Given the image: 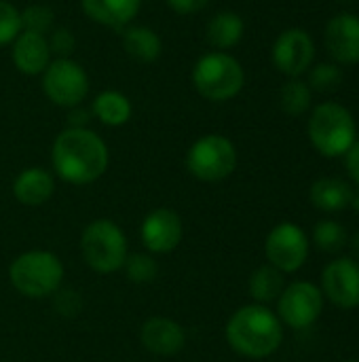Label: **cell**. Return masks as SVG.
I'll list each match as a JSON object with an SVG mask.
<instances>
[{
	"label": "cell",
	"instance_id": "cell-10",
	"mask_svg": "<svg viewBox=\"0 0 359 362\" xmlns=\"http://www.w3.org/2000/svg\"><path fill=\"white\" fill-rule=\"evenodd\" d=\"M264 255L269 265H273L281 274H294L309 259L307 233L294 223H279L267 235Z\"/></svg>",
	"mask_w": 359,
	"mask_h": 362
},
{
	"label": "cell",
	"instance_id": "cell-8",
	"mask_svg": "<svg viewBox=\"0 0 359 362\" xmlns=\"http://www.w3.org/2000/svg\"><path fill=\"white\" fill-rule=\"evenodd\" d=\"M42 89L53 104L74 108L80 106V102L87 98L89 76L74 59L57 57L42 72Z\"/></svg>",
	"mask_w": 359,
	"mask_h": 362
},
{
	"label": "cell",
	"instance_id": "cell-34",
	"mask_svg": "<svg viewBox=\"0 0 359 362\" xmlns=\"http://www.w3.org/2000/svg\"><path fill=\"white\" fill-rule=\"evenodd\" d=\"M87 121H89V112L87 110H83L78 106L70 108V117H68L70 127H87Z\"/></svg>",
	"mask_w": 359,
	"mask_h": 362
},
{
	"label": "cell",
	"instance_id": "cell-18",
	"mask_svg": "<svg viewBox=\"0 0 359 362\" xmlns=\"http://www.w3.org/2000/svg\"><path fill=\"white\" fill-rule=\"evenodd\" d=\"M80 6L95 23L121 32L123 28L131 25L142 0H80Z\"/></svg>",
	"mask_w": 359,
	"mask_h": 362
},
{
	"label": "cell",
	"instance_id": "cell-35",
	"mask_svg": "<svg viewBox=\"0 0 359 362\" xmlns=\"http://www.w3.org/2000/svg\"><path fill=\"white\" fill-rule=\"evenodd\" d=\"M347 242H349V248H351V255H353L351 259H355L359 263V231L358 233H353L351 240H347Z\"/></svg>",
	"mask_w": 359,
	"mask_h": 362
},
{
	"label": "cell",
	"instance_id": "cell-13",
	"mask_svg": "<svg viewBox=\"0 0 359 362\" xmlns=\"http://www.w3.org/2000/svg\"><path fill=\"white\" fill-rule=\"evenodd\" d=\"M315 49L311 36L300 28H290L279 34L273 45V64L284 74L296 78L300 76L313 62Z\"/></svg>",
	"mask_w": 359,
	"mask_h": 362
},
{
	"label": "cell",
	"instance_id": "cell-5",
	"mask_svg": "<svg viewBox=\"0 0 359 362\" xmlns=\"http://www.w3.org/2000/svg\"><path fill=\"white\" fill-rule=\"evenodd\" d=\"M243 83L245 72L241 64L224 51L205 53L193 66V85L209 102L233 100L243 89Z\"/></svg>",
	"mask_w": 359,
	"mask_h": 362
},
{
	"label": "cell",
	"instance_id": "cell-36",
	"mask_svg": "<svg viewBox=\"0 0 359 362\" xmlns=\"http://www.w3.org/2000/svg\"><path fill=\"white\" fill-rule=\"evenodd\" d=\"M349 206H351L355 212H359V189H355V191L351 193V202H349Z\"/></svg>",
	"mask_w": 359,
	"mask_h": 362
},
{
	"label": "cell",
	"instance_id": "cell-16",
	"mask_svg": "<svg viewBox=\"0 0 359 362\" xmlns=\"http://www.w3.org/2000/svg\"><path fill=\"white\" fill-rule=\"evenodd\" d=\"M11 55L15 68L28 76L42 74L44 68L51 64V49L47 36L34 32H19L17 38L13 40Z\"/></svg>",
	"mask_w": 359,
	"mask_h": 362
},
{
	"label": "cell",
	"instance_id": "cell-12",
	"mask_svg": "<svg viewBox=\"0 0 359 362\" xmlns=\"http://www.w3.org/2000/svg\"><path fill=\"white\" fill-rule=\"evenodd\" d=\"M140 238H142L144 248L150 255L174 252L184 238V225H182L180 214L171 208L150 210L142 221Z\"/></svg>",
	"mask_w": 359,
	"mask_h": 362
},
{
	"label": "cell",
	"instance_id": "cell-33",
	"mask_svg": "<svg viewBox=\"0 0 359 362\" xmlns=\"http://www.w3.org/2000/svg\"><path fill=\"white\" fill-rule=\"evenodd\" d=\"M347 170L349 176L353 178V182L359 189V142H355L349 151H347Z\"/></svg>",
	"mask_w": 359,
	"mask_h": 362
},
{
	"label": "cell",
	"instance_id": "cell-31",
	"mask_svg": "<svg viewBox=\"0 0 359 362\" xmlns=\"http://www.w3.org/2000/svg\"><path fill=\"white\" fill-rule=\"evenodd\" d=\"M53 301H55L57 314H61V316H66V318L76 316V314L80 312V308H83V299L78 297V293H76V291H70V288H66V291L59 288V291L53 295Z\"/></svg>",
	"mask_w": 359,
	"mask_h": 362
},
{
	"label": "cell",
	"instance_id": "cell-21",
	"mask_svg": "<svg viewBox=\"0 0 359 362\" xmlns=\"http://www.w3.org/2000/svg\"><path fill=\"white\" fill-rule=\"evenodd\" d=\"M91 112L99 123L108 127H121L131 119L133 108L125 93L108 89V91L97 93V98L91 104Z\"/></svg>",
	"mask_w": 359,
	"mask_h": 362
},
{
	"label": "cell",
	"instance_id": "cell-32",
	"mask_svg": "<svg viewBox=\"0 0 359 362\" xmlns=\"http://www.w3.org/2000/svg\"><path fill=\"white\" fill-rule=\"evenodd\" d=\"M165 2L178 15H193V13H199L201 8H205L209 4V0H165Z\"/></svg>",
	"mask_w": 359,
	"mask_h": 362
},
{
	"label": "cell",
	"instance_id": "cell-29",
	"mask_svg": "<svg viewBox=\"0 0 359 362\" xmlns=\"http://www.w3.org/2000/svg\"><path fill=\"white\" fill-rule=\"evenodd\" d=\"M19 32H21L19 11L11 2L0 0V47L13 42Z\"/></svg>",
	"mask_w": 359,
	"mask_h": 362
},
{
	"label": "cell",
	"instance_id": "cell-27",
	"mask_svg": "<svg viewBox=\"0 0 359 362\" xmlns=\"http://www.w3.org/2000/svg\"><path fill=\"white\" fill-rule=\"evenodd\" d=\"M19 19H21V32H34L47 36V32H51L53 28L55 13L44 4H32L19 13Z\"/></svg>",
	"mask_w": 359,
	"mask_h": 362
},
{
	"label": "cell",
	"instance_id": "cell-23",
	"mask_svg": "<svg viewBox=\"0 0 359 362\" xmlns=\"http://www.w3.org/2000/svg\"><path fill=\"white\" fill-rule=\"evenodd\" d=\"M284 288H286L284 274L279 269H275L273 265H269V263L258 267L250 276V282H248V291H250L252 299L256 303H260V305L277 301L279 295L284 293Z\"/></svg>",
	"mask_w": 359,
	"mask_h": 362
},
{
	"label": "cell",
	"instance_id": "cell-22",
	"mask_svg": "<svg viewBox=\"0 0 359 362\" xmlns=\"http://www.w3.org/2000/svg\"><path fill=\"white\" fill-rule=\"evenodd\" d=\"M243 30H245V23L237 13L220 11L209 19L205 36H207V42L214 49L224 51V49L235 47L243 38Z\"/></svg>",
	"mask_w": 359,
	"mask_h": 362
},
{
	"label": "cell",
	"instance_id": "cell-1",
	"mask_svg": "<svg viewBox=\"0 0 359 362\" xmlns=\"http://www.w3.org/2000/svg\"><path fill=\"white\" fill-rule=\"evenodd\" d=\"M53 172L68 185L83 187L99 180L110 163L106 142L87 127L63 129L51 148Z\"/></svg>",
	"mask_w": 359,
	"mask_h": 362
},
{
	"label": "cell",
	"instance_id": "cell-20",
	"mask_svg": "<svg viewBox=\"0 0 359 362\" xmlns=\"http://www.w3.org/2000/svg\"><path fill=\"white\" fill-rule=\"evenodd\" d=\"M353 189L341 178H320L311 185V204L328 214L343 212L351 202Z\"/></svg>",
	"mask_w": 359,
	"mask_h": 362
},
{
	"label": "cell",
	"instance_id": "cell-3",
	"mask_svg": "<svg viewBox=\"0 0 359 362\" xmlns=\"http://www.w3.org/2000/svg\"><path fill=\"white\" fill-rule=\"evenodd\" d=\"M11 286L28 299L53 297L63 282V263L49 250H28L8 265Z\"/></svg>",
	"mask_w": 359,
	"mask_h": 362
},
{
	"label": "cell",
	"instance_id": "cell-6",
	"mask_svg": "<svg viewBox=\"0 0 359 362\" xmlns=\"http://www.w3.org/2000/svg\"><path fill=\"white\" fill-rule=\"evenodd\" d=\"M309 140L324 157H341L355 144V121L351 112L336 104H320L309 119Z\"/></svg>",
	"mask_w": 359,
	"mask_h": 362
},
{
	"label": "cell",
	"instance_id": "cell-19",
	"mask_svg": "<svg viewBox=\"0 0 359 362\" xmlns=\"http://www.w3.org/2000/svg\"><path fill=\"white\" fill-rule=\"evenodd\" d=\"M121 40L125 53L142 64H150L161 57L163 42L161 36L148 25H127L121 30Z\"/></svg>",
	"mask_w": 359,
	"mask_h": 362
},
{
	"label": "cell",
	"instance_id": "cell-4",
	"mask_svg": "<svg viewBox=\"0 0 359 362\" xmlns=\"http://www.w3.org/2000/svg\"><path fill=\"white\" fill-rule=\"evenodd\" d=\"M80 255L95 274H116L129 255L127 235L114 221L95 218L80 233Z\"/></svg>",
	"mask_w": 359,
	"mask_h": 362
},
{
	"label": "cell",
	"instance_id": "cell-28",
	"mask_svg": "<svg viewBox=\"0 0 359 362\" xmlns=\"http://www.w3.org/2000/svg\"><path fill=\"white\" fill-rule=\"evenodd\" d=\"M341 81H343V72L339 66L332 64H317L309 72V83L317 91H332L341 85Z\"/></svg>",
	"mask_w": 359,
	"mask_h": 362
},
{
	"label": "cell",
	"instance_id": "cell-9",
	"mask_svg": "<svg viewBox=\"0 0 359 362\" xmlns=\"http://www.w3.org/2000/svg\"><path fill=\"white\" fill-rule=\"evenodd\" d=\"M324 312V295L320 286L307 280L292 282L277 299V318L281 325L303 331L320 320Z\"/></svg>",
	"mask_w": 359,
	"mask_h": 362
},
{
	"label": "cell",
	"instance_id": "cell-11",
	"mask_svg": "<svg viewBox=\"0 0 359 362\" xmlns=\"http://www.w3.org/2000/svg\"><path fill=\"white\" fill-rule=\"evenodd\" d=\"M322 295L341 310L359 308V263L341 257L330 261L322 272Z\"/></svg>",
	"mask_w": 359,
	"mask_h": 362
},
{
	"label": "cell",
	"instance_id": "cell-24",
	"mask_svg": "<svg viewBox=\"0 0 359 362\" xmlns=\"http://www.w3.org/2000/svg\"><path fill=\"white\" fill-rule=\"evenodd\" d=\"M313 242L322 252L336 255L347 246V231L339 221H320L313 229Z\"/></svg>",
	"mask_w": 359,
	"mask_h": 362
},
{
	"label": "cell",
	"instance_id": "cell-15",
	"mask_svg": "<svg viewBox=\"0 0 359 362\" xmlns=\"http://www.w3.org/2000/svg\"><path fill=\"white\" fill-rule=\"evenodd\" d=\"M326 49L341 64L359 62V17L341 13L326 25Z\"/></svg>",
	"mask_w": 359,
	"mask_h": 362
},
{
	"label": "cell",
	"instance_id": "cell-37",
	"mask_svg": "<svg viewBox=\"0 0 359 362\" xmlns=\"http://www.w3.org/2000/svg\"><path fill=\"white\" fill-rule=\"evenodd\" d=\"M345 362H359L358 358H351V361H345Z\"/></svg>",
	"mask_w": 359,
	"mask_h": 362
},
{
	"label": "cell",
	"instance_id": "cell-25",
	"mask_svg": "<svg viewBox=\"0 0 359 362\" xmlns=\"http://www.w3.org/2000/svg\"><path fill=\"white\" fill-rule=\"evenodd\" d=\"M311 106V89L298 78H290L281 89V108L290 117L303 115Z\"/></svg>",
	"mask_w": 359,
	"mask_h": 362
},
{
	"label": "cell",
	"instance_id": "cell-7",
	"mask_svg": "<svg viewBox=\"0 0 359 362\" xmlns=\"http://www.w3.org/2000/svg\"><path fill=\"white\" fill-rule=\"evenodd\" d=\"M237 168L235 144L220 134H207L195 140L186 153V170L201 182H222Z\"/></svg>",
	"mask_w": 359,
	"mask_h": 362
},
{
	"label": "cell",
	"instance_id": "cell-14",
	"mask_svg": "<svg viewBox=\"0 0 359 362\" xmlns=\"http://www.w3.org/2000/svg\"><path fill=\"white\" fill-rule=\"evenodd\" d=\"M140 341L142 346L157 356H176L186 346V331L180 322L154 316L148 318L140 329Z\"/></svg>",
	"mask_w": 359,
	"mask_h": 362
},
{
	"label": "cell",
	"instance_id": "cell-2",
	"mask_svg": "<svg viewBox=\"0 0 359 362\" xmlns=\"http://www.w3.org/2000/svg\"><path fill=\"white\" fill-rule=\"evenodd\" d=\"M229 346L245 358H267L275 354L284 341V329L277 314L267 305L252 303L239 308L224 329Z\"/></svg>",
	"mask_w": 359,
	"mask_h": 362
},
{
	"label": "cell",
	"instance_id": "cell-30",
	"mask_svg": "<svg viewBox=\"0 0 359 362\" xmlns=\"http://www.w3.org/2000/svg\"><path fill=\"white\" fill-rule=\"evenodd\" d=\"M49 40V49L51 53H55L57 57H70L74 47H76V38L70 30L66 28H57L51 32V36L47 38Z\"/></svg>",
	"mask_w": 359,
	"mask_h": 362
},
{
	"label": "cell",
	"instance_id": "cell-17",
	"mask_svg": "<svg viewBox=\"0 0 359 362\" xmlns=\"http://www.w3.org/2000/svg\"><path fill=\"white\" fill-rule=\"evenodd\" d=\"M55 193L53 174L44 168H25L13 180V195L19 204L36 208L47 204Z\"/></svg>",
	"mask_w": 359,
	"mask_h": 362
},
{
	"label": "cell",
	"instance_id": "cell-26",
	"mask_svg": "<svg viewBox=\"0 0 359 362\" xmlns=\"http://www.w3.org/2000/svg\"><path fill=\"white\" fill-rule=\"evenodd\" d=\"M123 269H125V276L129 278V282H133V284H150L159 276V265H157L154 257L146 255V252L127 255Z\"/></svg>",
	"mask_w": 359,
	"mask_h": 362
}]
</instances>
